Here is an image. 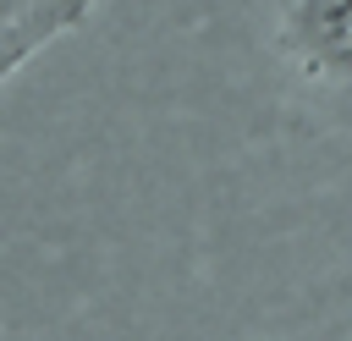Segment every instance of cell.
<instances>
[{"instance_id": "6da1fadb", "label": "cell", "mask_w": 352, "mask_h": 341, "mask_svg": "<svg viewBox=\"0 0 352 341\" xmlns=\"http://www.w3.org/2000/svg\"><path fill=\"white\" fill-rule=\"evenodd\" d=\"M280 44L314 82L352 88V0H292Z\"/></svg>"}, {"instance_id": "7a4b0ae2", "label": "cell", "mask_w": 352, "mask_h": 341, "mask_svg": "<svg viewBox=\"0 0 352 341\" xmlns=\"http://www.w3.org/2000/svg\"><path fill=\"white\" fill-rule=\"evenodd\" d=\"M38 6H44V0H0V33H6V28H22Z\"/></svg>"}]
</instances>
